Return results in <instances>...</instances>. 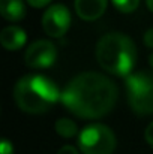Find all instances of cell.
<instances>
[{
  "mask_svg": "<svg viewBox=\"0 0 153 154\" xmlns=\"http://www.w3.org/2000/svg\"><path fill=\"white\" fill-rule=\"evenodd\" d=\"M117 94V87L108 76L98 72H84L66 84L60 102L74 115L93 120L111 112Z\"/></svg>",
  "mask_w": 153,
  "mask_h": 154,
  "instance_id": "cell-1",
  "label": "cell"
},
{
  "mask_svg": "<svg viewBox=\"0 0 153 154\" xmlns=\"http://www.w3.org/2000/svg\"><path fill=\"white\" fill-rule=\"evenodd\" d=\"M96 60L108 73L129 76L137 61V47L123 33H107L96 45Z\"/></svg>",
  "mask_w": 153,
  "mask_h": 154,
  "instance_id": "cell-2",
  "label": "cell"
},
{
  "mask_svg": "<svg viewBox=\"0 0 153 154\" xmlns=\"http://www.w3.org/2000/svg\"><path fill=\"white\" fill-rule=\"evenodd\" d=\"M60 97L57 85L44 75H26L14 87L15 103L27 114H44Z\"/></svg>",
  "mask_w": 153,
  "mask_h": 154,
  "instance_id": "cell-3",
  "label": "cell"
},
{
  "mask_svg": "<svg viewBox=\"0 0 153 154\" xmlns=\"http://www.w3.org/2000/svg\"><path fill=\"white\" fill-rule=\"evenodd\" d=\"M126 94L131 108L138 115L153 114V72L141 70L126 78Z\"/></svg>",
  "mask_w": 153,
  "mask_h": 154,
  "instance_id": "cell-4",
  "label": "cell"
},
{
  "mask_svg": "<svg viewBox=\"0 0 153 154\" xmlns=\"http://www.w3.org/2000/svg\"><path fill=\"white\" fill-rule=\"evenodd\" d=\"M116 144L113 130L99 123L86 126L78 135V147L83 154H113Z\"/></svg>",
  "mask_w": 153,
  "mask_h": 154,
  "instance_id": "cell-5",
  "label": "cell"
},
{
  "mask_svg": "<svg viewBox=\"0 0 153 154\" xmlns=\"http://www.w3.org/2000/svg\"><path fill=\"white\" fill-rule=\"evenodd\" d=\"M44 32L51 38H62L71 27V12L65 5H51L42 17Z\"/></svg>",
  "mask_w": 153,
  "mask_h": 154,
  "instance_id": "cell-6",
  "label": "cell"
},
{
  "mask_svg": "<svg viewBox=\"0 0 153 154\" xmlns=\"http://www.w3.org/2000/svg\"><path fill=\"white\" fill-rule=\"evenodd\" d=\"M57 58V48L51 41H36L33 42L24 54V63L33 69H45L54 64Z\"/></svg>",
  "mask_w": 153,
  "mask_h": 154,
  "instance_id": "cell-7",
  "label": "cell"
},
{
  "mask_svg": "<svg viewBox=\"0 0 153 154\" xmlns=\"http://www.w3.org/2000/svg\"><path fill=\"white\" fill-rule=\"evenodd\" d=\"M108 0H75V12L84 21L101 18L107 9Z\"/></svg>",
  "mask_w": 153,
  "mask_h": 154,
  "instance_id": "cell-8",
  "label": "cell"
},
{
  "mask_svg": "<svg viewBox=\"0 0 153 154\" xmlns=\"http://www.w3.org/2000/svg\"><path fill=\"white\" fill-rule=\"evenodd\" d=\"M27 41L26 32L18 26H8L0 32V44L8 51L20 50Z\"/></svg>",
  "mask_w": 153,
  "mask_h": 154,
  "instance_id": "cell-9",
  "label": "cell"
},
{
  "mask_svg": "<svg viewBox=\"0 0 153 154\" xmlns=\"http://www.w3.org/2000/svg\"><path fill=\"white\" fill-rule=\"evenodd\" d=\"M0 14L8 21H21L26 17L23 0H0Z\"/></svg>",
  "mask_w": 153,
  "mask_h": 154,
  "instance_id": "cell-10",
  "label": "cell"
},
{
  "mask_svg": "<svg viewBox=\"0 0 153 154\" xmlns=\"http://www.w3.org/2000/svg\"><path fill=\"white\" fill-rule=\"evenodd\" d=\"M56 132L62 138H74L78 132L77 124L69 118H59L56 121Z\"/></svg>",
  "mask_w": 153,
  "mask_h": 154,
  "instance_id": "cell-11",
  "label": "cell"
},
{
  "mask_svg": "<svg viewBox=\"0 0 153 154\" xmlns=\"http://www.w3.org/2000/svg\"><path fill=\"white\" fill-rule=\"evenodd\" d=\"M111 2L116 6V9L123 12V14L134 12L138 8V5H140V0H111Z\"/></svg>",
  "mask_w": 153,
  "mask_h": 154,
  "instance_id": "cell-12",
  "label": "cell"
},
{
  "mask_svg": "<svg viewBox=\"0 0 153 154\" xmlns=\"http://www.w3.org/2000/svg\"><path fill=\"white\" fill-rule=\"evenodd\" d=\"M0 154H14V145L8 139H2V142H0Z\"/></svg>",
  "mask_w": 153,
  "mask_h": 154,
  "instance_id": "cell-13",
  "label": "cell"
},
{
  "mask_svg": "<svg viewBox=\"0 0 153 154\" xmlns=\"http://www.w3.org/2000/svg\"><path fill=\"white\" fill-rule=\"evenodd\" d=\"M144 138H146L147 144L153 147V121L146 127V130H144Z\"/></svg>",
  "mask_w": 153,
  "mask_h": 154,
  "instance_id": "cell-14",
  "label": "cell"
},
{
  "mask_svg": "<svg viewBox=\"0 0 153 154\" xmlns=\"http://www.w3.org/2000/svg\"><path fill=\"white\" fill-rule=\"evenodd\" d=\"M144 44L149 47V48H153V27H150L146 33H144Z\"/></svg>",
  "mask_w": 153,
  "mask_h": 154,
  "instance_id": "cell-15",
  "label": "cell"
},
{
  "mask_svg": "<svg viewBox=\"0 0 153 154\" xmlns=\"http://www.w3.org/2000/svg\"><path fill=\"white\" fill-rule=\"evenodd\" d=\"M57 154H80V153H78L77 148L72 147V145H63V147L57 151Z\"/></svg>",
  "mask_w": 153,
  "mask_h": 154,
  "instance_id": "cell-16",
  "label": "cell"
},
{
  "mask_svg": "<svg viewBox=\"0 0 153 154\" xmlns=\"http://www.w3.org/2000/svg\"><path fill=\"white\" fill-rule=\"evenodd\" d=\"M26 2L33 8H44V6H47L50 3L51 0H26Z\"/></svg>",
  "mask_w": 153,
  "mask_h": 154,
  "instance_id": "cell-17",
  "label": "cell"
},
{
  "mask_svg": "<svg viewBox=\"0 0 153 154\" xmlns=\"http://www.w3.org/2000/svg\"><path fill=\"white\" fill-rule=\"evenodd\" d=\"M146 3H147V8L153 12V0H146Z\"/></svg>",
  "mask_w": 153,
  "mask_h": 154,
  "instance_id": "cell-18",
  "label": "cell"
},
{
  "mask_svg": "<svg viewBox=\"0 0 153 154\" xmlns=\"http://www.w3.org/2000/svg\"><path fill=\"white\" fill-rule=\"evenodd\" d=\"M149 63H150V66L153 67V52L150 54V57H149Z\"/></svg>",
  "mask_w": 153,
  "mask_h": 154,
  "instance_id": "cell-19",
  "label": "cell"
}]
</instances>
